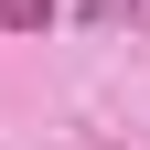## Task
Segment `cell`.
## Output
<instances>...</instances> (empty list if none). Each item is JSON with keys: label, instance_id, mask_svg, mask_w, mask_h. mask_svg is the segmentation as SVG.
<instances>
[{"label": "cell", "instance_id": "1", "mask_svg": "<svg viewBox=\"0 0 150 150\" xmlns=\"http://www.w3.org/2000/svg\"><path fill=\"white\" fill-rule=\"evenodd\" d=\"M0 32H54V0H0Z\"/></svg>", "mask_w": 150, "mask_h": 150}]
</instances>
